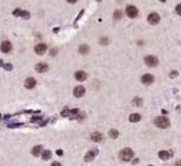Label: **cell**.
<instances>
[{
    "label": "cell",
    "mask_w": 181,
    "mask_h": 166,
    "mask_svg": "<svg viewBox=\"0 0 181 166\" xmlns=\"http://www.w3.org/2000/svg\"><path fill=\"white\" fill-rule=\"evenodd\" d=\"M160 2H161V3H165V2H167V0H160Z\"/></svg>",
    "instance_id": "obj_36"
},
{
    "label": "cell",
    "mask_w": 181,
    "mask_h": 166,
    "mask_svg": "<svg viewBox=\"0 0 181 166\" xmlns=\"http://www.w3.org/2000/svg\"><path fill=\"white\" fill-rule=\"evenodd\" d=\"M36 79L34 78H28L27 80H25V87L27 88H33L34 86H36Z\"/></svg>",
    "instance_id": "obj_13"
},
{
    "label": "cell",
    "mask_w": 181,
    "mask_h": 166,
    "mask_svg": "<svg viewBox=\"0 0 181 166\" xmlns=\"http://www.w3.org/2000/svg\"><path fill=\"white\" fill-rule=\"evenodd\" d=\"M148 166H153V165H148Z\"/></svg>",
    "instance_id": "obj_37"
},
{
    "label": "cell",
    "mask_w": 181,
    "mask_h": 166,
    "mask_svg": "<svg viewBox=\"0 0 181 166\" xmlns=\"http://www.w3.org/2000/svg\"><path fill=\"white\" fill-rule=\"evenodd\" d=\"M66 2H68V3H71V4H73V3H75V2H78V0H66Z\"/></svg>",
    "instance_id": "obj_33"
},
{
    "label": "cell",
    "mask_w": 181,
    "mask_h": 166,
    "mask_svg": "<svg viewBox=\"0 0 181 166\" xmlns=\"http://www.w3.org/2000/svg\"><path fill=\"white\" fill-rule=\"evenodd\" d=\"M144 62H146L147 66H151V67H155V66H157V63H159L157 58L153 57V55H147V57L144 58Z\"/></svg>",
    "instance_id": "obj_4"
},
{
    "label": "cell",
    "mask_w": 181,
    "mask_h": 166,
    "mask_svg": "<svg viewBox=\"0 0 181 166\" xmlns=\"http://www.w3.org/2000/svg\"><path fill=\"white\" fill-rule=\"evenodd\" d=\"M132 104H134L135 107H140V106L143 104V100L140 99V98H135V99L132 100Z\"/></svg>",
    "instance_id": "obj_20"
},
{
    "label": "cell",
    "mask_w": 181,
    "mask_h": 166,
    "mask_svg": "<svg viewBox=\"0 0 181 166\" xmlns=\"http://www.w3.org/2000/svg\"><path fill=\"white\" fill-rule=\"evenodd\" d=\"M62 116H70V111H69V110L62 111Z\"/></svg>",
    "instance_id": "obj_29"
},
{
    "label": "cell",
    "mask_w": 181,
    "mask_h": 166,
    "mask_svg": "<svg viewBox=\"0 0 181 166\" xmlns=\"http://www.w3.org/2000/svg\"><path fill=\"white\" fill-rule=\"evenodd\" d=\"M41 157H43V159H49L50 157H52V153H50V150H43L41 152Z\"/></svg>",
    "instance_id": "obj_19"
},
{
    "label": "cell",
    "mask_w": 181,
    "mask_h": 166,
    "mask_svg": "<svg viewBox=\"0 0 181 166\" xmlns=\"http://www.w3.org/2000/svg\"><path fill=\"white\" fill-rule=\"evenodd\" d=\"M177 75H178V73H177V71H171V74H169V76H171V78H176Z\"/></svg>",
    "instance_id": "obj_27"
},
{
    "label": "cell",
    "mask_w": 181,
    "mask_h": 166,
    "mask_svg": "<svg viewBox=\"0 0 181 166\" xmlns=\"http://www.w3.org/2000/svg\"><path fill=\"white\" fill-rule=\"evenodd\" d=\"M0 50H2L3 53H9L12 50V44L9 42V41H3L2 45H0Z\"/></svg>",
    "instance_id": "obj_5"
},
{
    "label": "cell",
    "mask_w": 181,
    "mask_h": 166,
    "mask_svg": "<svg viewBox=\"0 0 181 166\" xmlns=\"http://www.w3.org/2000/svg\"><path fill=\"white\" fill-rule=\"evenodd\" d=\"M20 16H21L23 18H25V20H28V18H29V13H28L27 11H21V15H20Z\"/></svg>",
    "instance_id": "obj_23"
},
{
    "label": "cell",
    "mask_w": 181,
    "mask_h": 166,
    "mask_svg": "<svg viewBox=\"0 0 181 166\" xmlns=\"http://www.w3.org/2000/svg\"><path fill=\"white\" fill-rule=\"evenodd\" d=\"M103 140V135L102 133H99V132H94L91 135V141L94 142H99V141H102Z\"/></svg>",
    "instance_id": "obj_12"
},
{
    "label": "cell",
    "mask_w": 181,
    "mask_h": 166,
    "mask_svg": "<svg viewBox=\"0 0 181 166\" xmlns=\"http://www.w3.org/2000/svg\"><path fill=\"white\" fill-rule=\"evenodd\" d=\"M2 66H4V63H3V61L0 59V67H2Z\"/></svg>",
    "instance_id": "obj_35"
},
{
    "label": "cell",
    "mask_w": 181,
    "mask_h": 166,
    "mask_svg": "<svg viewBox=\"0 0 181 166\" xmlns=\"http://www.w3.org/2000/svg\"><path fill=\"white\" fill-rule=\"evenodd\" d=\"M140 119H142V116H140L139 113H132V115H130V121H131V123H137Z\"/></svg>",
    "instance_id": "obj_17"
},
{
    "label": "cell",
    "mask_w": 181,
    "mask_h": 166,
    "mask_svg": "<svg viewBox=\"0 0 181 166\" xmlns=\"http://www.w3.org/2000/svg\"><path fill=\"white\" fill-rule=\"evenodd\" d=\"M74 78H75L77 80H79V82H82V80H85V79L87 78V74H86L85 71H82V70H79V71H77V73L74 74Z\"/></svg>",
    "instance_id": "obj_10"
},
{
    "label": "cell",
    "mask_w": 181,
    "mask_h": 166,
    "mask_svg": "<svg viewBox=\"0 0 181 166\" xmlns=\"http://www.w3.org/2000/svg\"><path fill=\"white\" fill-rule=\"evenodd\" d=\"M98 154V150L96 149H94V150H91V152H89L86 156H85V161H91L95 156Z\"/></svg>",
    "instance_id": "obj_14"
},
{
    "label": "cell",
    "mask_w": 181,
    "mask_h": 166,
    "mask_svg": "<svg viewBox=\"0 0 181 166\" xmlns=\"http://www.w3.org/2000/svg\"><path fill=\"white\" fill-rule=\"evenodd\" d=\"M159 21H160V16L157 15V13H151L149 16H148V23L149 24H152V25H156V24H159Z\"/></svg>",
    "instance_id": "obj_7"
},
{
    "label": "cell",
    "mask_w": 181,
    "mask_h": 166,
    "mask_svg": "<svg viewBox=\"0 0 181 166\" xmlns=\"http://www.w3.org/2000/svg\"><path fill=\"white\" fill-rule=\"evenodd\" d=\"M110 42V40L108 38H106V37H103L102 40H100V44H102V45H107Z\"/></svg>",
    "instance_id": "obj_24"
},
{
    "label": "cell",
    "mask_w": 181,
    "mask_h": 166,
    "mask_svg": "<svg viewBox=\"0 0 181 166\" xmlns=\"http://www.w3.org/2000/svg\"><path fill=\"white\" fill-rule=\"evenodd\" d=\"M90 52V48L87 46V45H81V46H79V53H81V54H87Z\"/></svg>",
    "instance_id": "obj_18"
},
{
    "label": "cell",
    "mask_w": 181,
    "mask_h": 166,
    "mask_svg": "<svg viewBox=\"0 0 181 166\" xmlns=\"http://www.w3.org/2000/svg\"><path fill=\"white\" fill-rule=\"evenodd\" d=\"M77 115H78V110H71V111H70V116H71V117H75Z\"/></svg>",
    "instance_id": "obj_25"
},
{
    "label": "cell",
    "mask_w": 181,
    "mask_h": 166,
    "mask_svg": "<svg viewBox=\"0 0 181 166\" xmlns=\"http://www.w3.org/2000/svg\"><path fill=\"white\" fill-rule=\"evenodd\" d=\"M126 15L130 17V18H135L137 15H139V11L135 5H127L126 8Z\"/></svg>",
    "instance_id": "obj_3"
},
{
    "label": "cell",
    "mask_w": 181,
    "mask_h": 166,
    "mask_svg": "<svg viewBox=\"0 0 181 166\" xmlns=\"http://www.w3.org/2000/svg\"><path fill=\"white\" fill-rule=\"evenodd\" d=\"M48 50V46L45 45V44H37L36 45V48H34V52L38 54V55H43V54H45V52Z\"/></svg>",
    "instance_id": "obj_6"
},
{
    "label": "cell",
    "mask_w": 181,
    "mask_h": 166,
    "mask_svg": "<svg viewBox=\"0 0 181 166\" xmlns=\"http://www.w3.org/2000/svg\"><path fill=\"white\" fill-rule=\"evenodd\" d=\"M50 54H52V55H56V54H57V50H56V49H52Z\"/></svg>",
    "instance_id": "obj_32"
},
{
    "label": "cell",
    "mask_w": 181,
    "mask_h": 166,
    "mask_svg": "<svg viewBox=\"0 0 181 166\" xmlns=\"http://www.w3.org/2000/svg\"><path fill=\"white\" fill-rule=\"evenodd\" d=\"M122 16H123L122 11H119V9H116V11L114 12V20H120V18H122Z\"/></svg>",
    "instance_id": "obj_21"
},
{
    "label": "cell",
    "mask_w": 181,
    "mask_h": 166,
    "mask_svg": "<svg viewBox=\"0 0 181 166\" xmlns=\"http://www.w3.org/2000/svg\"><path fill=\"white\" fill-rule=\"evenodd\" d=\"M176 166H181V161H177L176 162Z\"/></svg>",
    "instance_id": "obj_34"
},
{
    "label": "cell",
    "mask_w": 181,
    "mask_h": 166,
    "mask_svg": "<svg viewBox=\"0 0 181 166\" xmlns=\"http://www.w3.org/2000/svg\"><path fill=\"white\" fill-rule=\"evenodd\" d=\"M155 124H156V127L165 129V128H168V127H169V124H171V123H169V120H168L165 116H159V117H156Z\"/></svg>",
    "instance_id": "obj_2"
},
{
    "label": "cell",
    "mask_w": 181,
    "mask_h": 166,
    "mask_svg": "<svg viewBox=\"0 0 181 166\" xmlns=\"http://www.w3.org/2000/svg\"><path fill=\"white\" fill-rule=\"evenodd\" d=\"M13 15L15 16H20V15H21V9H15L13 11Z\"/></svg>",
    "instance_id": "obj_28"
},
{
    "label": "cell",
    "mask_w": 181,
    "mask_h": 166,
    "mask_svg": "<svg viewBox=\"0 0 181 166\" xmlns=\"http://www.w3.org/2000/svg\"><path fill=\"white\" fill-rule=\"evenodd\" d=\"M176 13H177V15H181V4L176 5Z\"/></svg>",
    "instance_id": "obj_26"
},
{
    "label": "cell",
    "mask_w": 181,
    "mask_h": 166,
    "mask_svg": "<svg viewBox=\"0 0 181 166\" xmlns=\"http://www.w3.org/2000/svg\"><path fill=\"white\" fill-rule=\"evenodd\" d=\"M50 166H62V165L59 163V162H53V163H52Z\"/></svg>",
    "instance_id": "obj_31"
},
{
    "label": "cell",
    "mask_w": 181,
    "mask_h": 166,
    "mask_svg": "<svg viewBox=\"0 0 181 166\" xmlns=\"http://www.w3.org/2000/svg\"><path fill=\"white\" fill-rule=\"evenodd\" d=\"M36 70H37L38 73H45V71L48 70V65L44 63V62H40V63L36 65Z\"/></svg>",
    "instance_id": "obj_11"
},
{
    "label": "cell",
    "mask_w": 181,
    "mask_h": 166,
    "mask_svg": "<svg viewBox=\"0 0 181 166\" xmlns=\"http://www.w3.org/2000/svg\"><path fill=\"white\" fill-rule=\"evenodd\" d=\"M119 158L122 161H131L134 158V152L130 148H124L122 152L119 153Z\"/></svg>",
    "instance_id": "obj_1"
},
{
    "label": "cell",
    "mask_w": 181,
    "mask_h": 166,
    "mask_svg": "<svg viewBox=\"0 0 181 166\" xmlns=\"http://www.w3.org/2000/svg\"><path fill=\"white\" fill-rule=\"evenodd\" d=\"M108 135H110V137H112V138H116V137L119 136V132H118L116 129H111V131L108 132Z\"/></svg>",
    "instance_id": "obj_22"
},
{
    "label": "cell",
    "mask_w": 181,
    "mask_h": 166,
    "mask_svg": "<svg viewBox=\"0 0 181 166\" xmlns=\"http://www.w3.org/2000/svg\"><path fill=\"white\" fill-rule=\"evenodd\" d=\"M73 94H74L75 98H81V96H83V95H85V87H83V86H77V87L74 88Z\"/></svg>",
    "instance_id": "obj_8"
},
{
    "label": "cell",
    "mask_w": 181,
    "mask_h": 166,
    "mask_svg": "<svg viewBox=\"0 0 181 166\" xmlns=\"http://www.w3.org/2000/svg\"><path fill=\"white\" fill-rule=\"evenodd\" d=\"M96 2H100V0H96Z\"/></svg>",
    "instance_id": "obj_38"
},
{
    "label": "cell",
    "mask_w": 181,
    "mask_h": 166,
    "mask_svg": "<svg viewBox=\"0 0 181 166\" xmlns=\"http://www.w3.org/2000/svg\"><path fill=\"white\" fill-rule=\"evenodd\" d=\"M171 157V153L169 152H167V150H161V152H159V158L160 159H168Z\"/></svg>",
    "instance_id": "obj_15"
},
{
    "label": "cell",
    "mask_w": 181,
    "mask_h": 166,
    "mask_svg": "<svg viewBox=\"0 0 181 166\" xmlns=\"http://www.w3.org/2000/svg\"><path fill=\"white\" fill-rule=\"evenodd\" d=\"M41 152H43V146H41V145H36V146L32 149V154L33 156H38Z\"/></svg>",
    "instance_id": "obj_16"
},
{
    "label": "cell",
    "mask_w": 181,
    "mask_h": 166,
    "mask_svg": "<svg viewBox=\"0 0 181 166\" xmlns=\"http://www.w3.org/2000/svg\"><path fill=\"white\" fill-rule=\"evenodd\" d=\"M153 80H155V78H153V75H151V74H144V75L142 76V82L144 83V85H152Z\"/></svg>",
    "instance_id": "obj_9"
},
{
    "label": "cell",
    "mask_w": 181,
    "mask_h": 166,
    "mask_svg": "<svg viewBox=\"0 0 181 166\" xmlns=\"http://www.w3.org/2000/svg\"><path fill=\"white\" fill-rule=\"evenodd\" d=\"M4 69H5V70H12V65L7 63V65H4Z\"/></svg>",
    "instance_id": "obj_30"
}]
</instances>
